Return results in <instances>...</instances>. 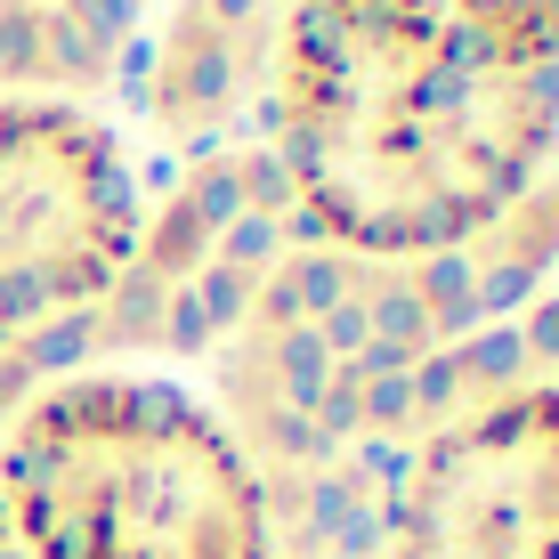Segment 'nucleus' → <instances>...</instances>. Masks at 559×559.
Masks as SVG:
<instances>
[{
  "label": "nucleus",
  "instance_id": "f257e3e1",
  "mask_svg": "<svg viewBox=\"0 0 559 559\" xmlns=\"http://www.w3.org/2000/svg\"><path fill=\"white\" fill-rule=\"evenodd\" d=\"M260 146L300 236L447 260L559 163V0H284Z\"/></svg>",
  "mask_w": 559,
  "mask_h": 559
},
{
  "label": "nucleus",
  "instance_id": "f03ea898",
  "mask_svg": "<svg viewBox=\"0 0 559 559\" xmlns=\"http://www.w3.org/2000/svg\"><path fill=\"white\" fill-rule=\"evenodd\" d=\"M478 324L495 317L454 252L373 260L300 236L211 349L203 397L260 471L406 454L421 430L487 397Z\"/></svg>",
  "mask_w": 559,
  "mask_h": 559
},
{
  "label": "nucleus",
  "instance_id": "7ed1b4c3",
  "mask_svg": "<svg viewBox=\"0 0 559 559\" xmlns=\"http://www.w3.org/2000/svg\"><path fill=\"white\" fill-rule=\"evenodd\" d=\"M0 519L25 559H267V487L187 373L73 365L0 414Z\"/></svg>",
  "mask_w": 559,
  "mask_h": 559
},
{
  "label": "nucleus",
  "instance_id": "20e7f679",
  "mask_svg": "<svg viewBox=\"0 0 559 559\" xmlns=\"http://www.w3.org/2000/svg\"><path fill=\"white\" fill-rule=\"evenodd\" d=\"M293 243H300V219L260 139L187 154V163H170L163 187H146L114 284L73 324L33 341V357H41V373H73V365H146V373L211 365V349L236 333V317L252 308L267 267Z\"/></svg>",
  "mask_w": 559,
  "mask_h": 559
},
{
  "label": "nucleus",
  "instance_id": "39448f33",
  "mask_svg": "<svg viewBox=\"0 0 559 559\" xmlns=\"http://www.w3.org/2000/svg\"><path fill=\"white\" fill-rule=\"evenodd\" d=\"M146 179L98 106L0 98V341H49L114 284Z\"/></svg>",
  "mask_w": 559,
  "mask_h": 559
},
{
  "label": "nucleus",
  "instance_id": "423d86ee",
  "mask_svg": "<svg viewBox=\"0 0 559 559\" xmlns=\"http://www.w3.org/2000/svg\"><path fill=\"white\" fill-rule=\"evenodd\" d=\"M373 559H559V381H511L390 462Z\"/></svg>",
  "mask_w": 559,
  "mask_h": 559
},
{
  "label": "nucleus",
  "instance_id": "0eeeda50",
  "mask_svg": "<svg viewBox=\"0 0 559 559\" xmlns=\"http://www.w3.org/2000/svg\"><path fill=\"white\" fill-rule=\"evenodd\" d=\"M284 0H154L122 98L170 163L260 139Z\"/></svg>",
  "mask_w": 559,
  "mask_h": 559
},
{
  "label": "nucleus",
  "instance_id": "6e6552de",
  "mask_svg": "<svg viewBox=\"0 0 559 559\" xmlns=\"http://www.w3.org/2000/svg\"><path fill=\"white\" fill-rule=\"evenodd\" d=\"M154 0H0V98L106 106Z\"/></svg>",
  "mask_w": 559,
  "mask_h": 559
},
{
  "label": "nucleus",
  "instance_id": "1a4fd4ad",
  "mask_svg": "<svg viewBox=\"0 0 559 559\" xmlns=\"http://www.w3.org/2000/svg\"><path fill=\"white\" fill-rule=\"evenodd\" d=\"M454 260H462V276H471V293L487 300V317H511L527 293H544L559 276V163L478 243H462Z\"/></svg>",
  "mask_w": 559,
  "mask_h": 559
},
{
  "label": "nucleus",
  "instance_id": "9d476101",
  "mask_svg": "<svg viewBox=\"0 0 559 559\" xmlns=\"http://www.w3.org/2000/svg\"><path fill=\"white\" fill-rule=\"evenodd\" d=\"M503 333H511V357H519V373H527V381H559V276L511 308Z\"/></svg>",
  "mask_w": 559,
  "mask_h": 559
},
{
  "label": "nucleus",
  "instance_id": "9b49d317",
  "mask_svg": "<svg viewBox=\"0 0 559 559\" xmlns=\"http://www.w3.org/2000/svg\"><path fill=\"white\" fill-rule=\"evenodd\" d=\"M0 559H25V551H16V535H9V519H0Z\"/></svg>",
  "mask_w": 559,
  "mask_h": 559
}]
</instances>
